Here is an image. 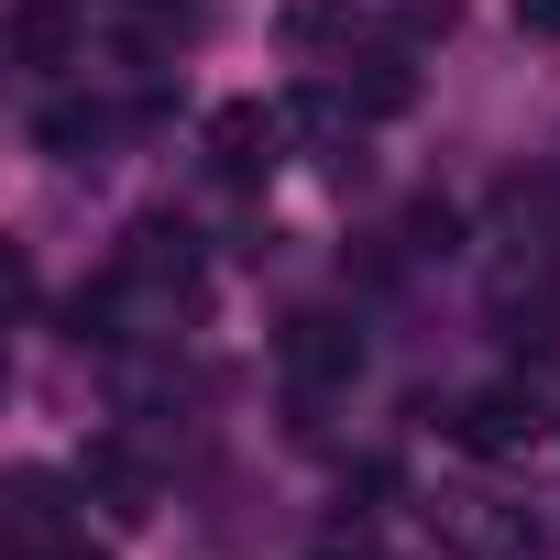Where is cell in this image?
Returning a JSON list of instances; mask_svg holds the SVG:
<instances>
[{"instance_id":"obj_1","label":"cell","mask_w":560,"mask_h":560,"mask_svg":"<svg viewBox=\"0 0 560 560\" xmlns=\"http://www.w3.org/2000/svg\"><path fill=\"white\" fill-rule=\"evenodd\" d=\"M429 527L451 538V560H527V549H538L527 505H505V494H440Z\"/></svg>"},{"instance_id":"obj_2","label":"cell","mask_w":560,"mask_h":560,"mask_svg":"<svg viewBox=\"0 0 560 560\" xmlns=\"http://www.w3.org/2000/svg\"><path fill=\"white\" fill-rule=\"evenodd\" d=\"M451 440H462L472 462H505V451L538 440V396H527V385H483V396L451 407Z\"/></svg>"},{"instance_id":"obj_3","label":"cell","mask_w":560,"mask_h":560,"mask_svg":"<svg viewBox=\"0 0 560 560\" xmlns=\"http://www.w3.org/2000/svg\"><path fill=\"white\" fill-rule=\"evenodd\" d=\"M352 363H363V330H352V319H330V308L287 319V374H298V385H341Z\"/></svg>"},{"instance_id":"obj_4","label":"cell","mask_w":560,"mask_h":560,"mask_svg":"<svg viewBox=\"0 0 560 560\" xmlns=\"http://www.w3.org/2000/svg\"><path fill=\"white\" fill-rule=\"evenodd\" d=\"M78 494H89L100 516H121V527H143V516H154V472H143L121 440H100V451L78 462Z\"/></svg>"},{"instance_id":"obj_5","label":"cell","mask_w":560,"mask_h":560,"mask_svg":"<svg viewBox=\"0 0 560 560\" xmlns=\"http://www.w3.org/2000/svg\"><path fill=\"white\" fill-rule=\"evenodd\" d=\"M275 132H287V121H275L264 100H231V110H209V165L220 176H264L275 165Z\"/></svg>"},{"instance_id":"obj_6","label":"cell","mask_w":560,"mask_h":560,"mask_svg":"<svg viewBox=\"0 0 560 560\" xmlns=\"http://www.w3.org/2000/svg\"><path fill=\"white\" fill-rule=\"evenodd\" d=\"M341 67H352V56H341ZM407 100H418V67H407V56H363V67L341 78V110H363V121H396Z\"/></svg>"},{"instance_id":"obj_7","label":"cell","mask_w":560,"mask_h":560,"mask_svg":"<svg viewBox=\"0 0 560 560\" xmlns=\"http://www.w3.org/2000/svg\"><path fill=\"white\" fill-rule=\"evenodd\" d=\"M0 516H12V538H23V549H56V527H67L56 472H12V505H0Z\"/></svg>"},{"instance_id":"obj_8","label":"cell","mask_w":560,"mask_h":560,"mask_svg":"<svg viewBox=\"0 0 560 560\" xmlns=\"http://www.w3.org/2000/svg\"><path fill=\"white\" fill-rule=\"evenodd\" d=\"M275 34H287L298 56H319V45H352V0H287V23H275Z\"/></svg>"},{"instance_id":"obj_9","label":"cell","mask_w":560,"mask_h":560,"mask_svg":"<svg viewBox=\"0 0 560 560\" xmlns=\"http://www.w3.org/2000/svg\"><path fill=\"white\" fill-rule=\"evenodd\" d=\"M100 132H110V121H100V110H78V100H56V110H45V121H34V143H45V154H56V165H78V154H89V143H100Z\"/></svg>"},{"instance_id":"obj_10","label":"cell","mask_w":560,"mask_h":560,"mask_svg":"<svg viewBox=\"0 0 560 560\" xmlns=\"http://www.w3.org/2000/svg\"><path fill=\"white\" fill-rule=\"evenodd\" d=\"M67 45H78V34H67L56 0H23V56H34V67H67Z\"/></svg>"},{"instance_id":"obj_11","label":"cell","mask_w":560,"mask_h":560,"mask_svg":"<svg viewBox=\"0 0 560 560\" xmlns=\"http://www.w3.org/2000/svg\"><path fill=\"white\" fill-rule=\"evenodd\" d=\"M451 23H462L451 0H396V34H407V45H451Z\"/></svg>"},{"instance_id":"obj_12","label":"cell","mask_w":560,"mask_h":560,"mask_svg":"<svg viewBox=\"0 0 560 560\" xmlns=\"http://www.w3.org/2000/svg\"><path fill=\"white\" fill-rule=\"evenodd\" d=\"M516 23L527 34H560V0H516Z\"/></svg>"},{"instance_id":"obj_13","label":"cell","mask_w":560,"mask_h":560,"mask_svg":"<svg viewBox=\"0 0 560 560\" xmlns=\"http://www.w3.org/2000/svg\"><path fill=\"white\" fill-rule=\"evenodd\" d=\"M56 560H100V549H56Z\"/></svg>"}]
</instances>
